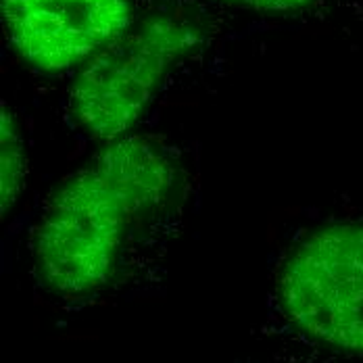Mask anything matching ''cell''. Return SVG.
<instances>
[{
	"label": "cell",
	"instance_id": "cell-1",
	"mask_svg": "<svg viewBox=\"0 0 363 363\" xmlns=\"http://www.w3.org/2000/svg\"><path fill=\"white\" fill-rule=\"evenodd\" d=\"M174 169L159 146L123 136L105 146L57 192L36 234V267L63 294L101 289L113 274L125 230L172 188Z\"/></svg>",
	"mask_w": 363,
	"mask_h": 363
},
{
	"label": "cell",
	"instance_id": "cell-2",
	"mask_svg": "<svg viewBox=\"0 0 363 363\" xmlns=\"http://www.w3.org/2000/svg\"><path fill=\"white\" fill-rule=\"evenodd\" d=\"M199 42V30L169 15L134 23L79 72L72 88L79 123L99 140L113 143L140 119L174 63Z\"/></svg>",
	"mask_w": 363,
	"mask_h": 363
},
{
	"label": "cell",
	"instance_id": "cell-3",
	"mask_svg": "<svg viewBox=\"0 0 363 363\" xmlns=\"http://www.w3.org/2000/svg\"><path fill=\"white\" fill-rule=\"evenodd\" d=\"M280 298L311 336L363 351V223H336L307 236L284 265Z\"/></svg>",
	"mask_w": 363,
	"mask_h": 363
},
{
	"label": "cell",
	"instance_id": "cell-4",
	"mask_svg": "<svg viewBox=\"0 0 363 363\" xmlns=\"http://www.w3.org/2000/svg\"><path fill=\"white\" fill-rule=\"evenodd\" d=\"M6 38L40 72L92 59L134 26L130 0H2Z\"/></svg>",
	"mask_w": 363,
	"mask_h": 363
},
{
	"label": "cell",
	"instance_id": "cell-5",
	"mask_svg": "<svg viewBox=\"0 0 363 363\" xmlns=\"http://www.w3.org/2000/svg\"><path fill=\"white\" fill-rule=\"evenodd\" d=\"M0 201H2V216L15 205L23 190L26 182V145L19 134L17 121L2 103L0 117Z\"/></svg>",
	"mask_w": 363,
	"mask_h": 363
},
{
	"label": "cell",
	"instance_id": "cell-6",
	"mask_svg": "<svg viewBox=\"0 0 363 363\" xmlns=\"http://www.w3.org/2000/svg\"><path fill=\"white\" fill-rule=\"evenodd\" d=\"M225 2L263 11V13H289V11H298V9L309 6L313 0H225Z\"/></svg>",
	"mask_w": 363,
	"mask_h": 363
}]
</instances>
